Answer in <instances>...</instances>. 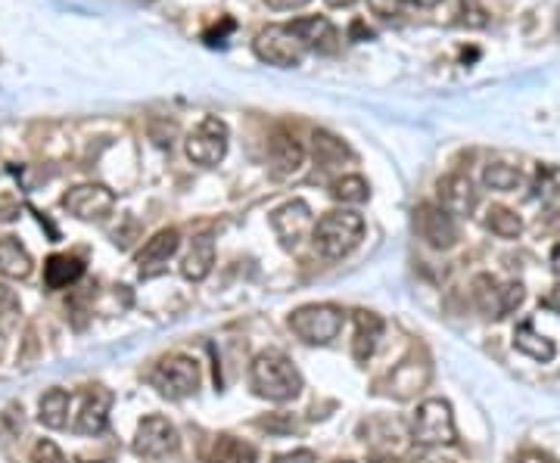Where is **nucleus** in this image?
<instances>
[{"mask_svg": "<svg viewBox=\"0 0 560 463\" xmlns=\"http://www.w3.org/2000/svg\"><path fill=\"white\" fill-rule=\"evenodd\" d=\"M249 383L256 389L259 398H268V401H293L299 392H302V373L296 370V364L284 355V352H259L252 358V367H249Z\"/></svg>", "mask_w": 560, "mask_h": 463, "instance_id": "obj_1", "label": "nucleus"}, {"mask_svg": "<svg viewBox=\"0 0 560 463\" xmlns=\"http://www.w3.org/2000/svg\"><path fill=\"white\" fill-rule=\"evenodd\" d=\"M315 249L336 262V258H346L361 240H364V218L349 209H333L321 215V221L312 230Z\"/></svg>", "mask_w": 560, "mask_h": 463, "instance_id": "obj_2", "label": "nucleus"}, {"mask_svg": "<svg viewBox=\"0 0 560 463\" xmlns=\"http://www.w3.org/2000/svg\"><path fill=\"white\" fill-rule=\"evenodd\" d=\"M411 439L424 448L455 445L458 429H455L452 404L442 398H427L424 404H417V411L411 417Z\"/></svg>", "mask_w": 560, "mask_h": 463, "instance_id": "obj_3", "label": "nucleus"}, {"mask_svg": "<svg viewBox=\"0 0 560 463\" xmlns=\"http://www.w3.org/2000/svg\"><path fill=\"white\" fill-rule=\"evenodd\" d=\"M290 330L293 336H299L302 342L308 345H327L333 342L336 336L343 333V324H346V314L340 305H330V302H321V305H302L290 314Z\"/></svg>", "mask_w": 560, "mask_h": 463, "instance_id": "obj_4", "label": "nucleus"}, {"mask_svg": "<svg viewBox=\"0 0 560 463\" xmlns=\"http://www.w3.org/2000/svg\"><path fill=\"white\" fill-rule=\"evenodd\" d=\"M150 383L162 398L181 401L200 389V364L187 355H168L150 373Z\"/></svg>", "mask_w": 560, "mask_h": 463, "instance_id": "obj_5", "label": "nucleus"}, {"mask_svg": "<svg viewBox=\"0 0 560 463\" xmlns=\"http://www.w3.org/2000/svg\"><path fill=\"white\" fill-rule=\"evenodd\" d=\"M252 53H256L262 63L277 66V69H293V66H302V60H305V47L290 32V25L262 28L256 41H252Z\"/></svg>", "mask_w": 560, "mask_h": 463, "instance_id": "obj_6", "label": "nucleus"}, {"mask_svg": "<svg viewBox=\"0 0 560 463\" xmlns=\"http://www.w3.org/2000/svg\"><path fill=\"white\" fill-rule=\"evenodd\" d=\"M184 150L193 165H203V168L218 165L228 156V125H224L218 115H206V119L190 131Z\"/></svg>", "mask_w": 560, "mask_h": 463, "instance_id": "obj_7", "label": "nucleus"}, {"mask_svg": "<svg viewBox=\"0 0 560 463\" xmlns=\"http://www.w3.org/2000/svg\"><path fill=\"white\" fill-rule=\"evenodd\" d=\"M134 454L144 457V460H159V457H168L178 451V429L168 417H159V414H150L137 423V432H134Z\"/></svg>", "mask_w": 560, "mask_h": 463, "instance_id": "obj_8", "label": "nucleus"}, {"mask_svg": "<svg viewBox=\"0 0 560 463\" xmlns=\"http://www.w3.org/2000/svg\"><path fill=\"white\" fill-rule=\"evenodd\" d=\"M414 234L424 240L430 249H452L458 243V224L455 215L445 212L442 206H433V202H420L414 209Z\"/></svg>", "mask_w": 560, "mask_h": 463, "instance_id": "obj_9", "label": "nucleus"}, {"mask_svg": "<svg viewBox=\"0 0 560 463\" xmlns=\"http://www.w3.org/2000/svg\"><path fill=\"white\" fill-rule=\"evenodd\" d=\"M63 209L78 221H106L116 209V193L103 184H78L63 196Z\"/></svg>", "mask_w": 560, "mask_h": 463, "instance_id": "obj_10", "label": "nucleus"}, {"mask_svg": "<svg viewBox=\"0 0 560 463\" xmlns=\"http://www.w3.org/2000/svg\"><path fill=\"white\" fill-rule=\"evenodd\" d=\"M271 230L287 249H299V243L305 240L308 230H315V218H312V209H308V202L293 199V202H284L280 209H274L271 212Z\"/></svg>", "mask_w": 560, "mask_h": 463, "instance_id": "obj_11", "label": "nucleus"}, {"mask_svg": "<svg viewBox=\"0 0 560 463\" xmlns=\"http://www.w3.org/2000/svg\"><path fill=\"white\" fill-rule=\"evenodd\" d=\"M290 32L302 41L305 50L336 53V47H340V32L327 16H299L290 22Z\"/></svg>", "mask_w": 560, "mask_h": 463, "instance_id": "obj_12", "label": "nucleus"}, {"mask_svg": "<svg viewBox=\"0 0 560 463\" xmlns=\"http://www.w3.org/2000/svg\"><path fill=\"white\" fill-rule=\"evenodd\" d=\"M109 408H112V392L97 386V389H88L81 398V411L75 417V432L78 436H100L109 426Z\"/></svg>", "mask_w": 560, "mask_h": 463, "instance_id": "obj_13", "label": "nucleus"}, {"mask_svg": "<svg viewBox=\"0 0 560 463\" xmlns=\"http://www.w3.org/2000/svg\"><path fill=\"white\" fill-rule=\"evenodd\" d=\"M268 159H271V171L277 178L296 175L305 162V147L296 140V134H290L287 128H277L268 140Z\"/></svg>", "mask_w": 560, "mask_h": 463, "instance_id": "obj_14", "label": "nucleus"}, {"mask_svg": "<svg viewBox=\"0 0 560 463\" xmlns=\"http://www.w3.org/2000/svg\"><path fill=\"white\" fill-rule=\"evenodd\" d=\"M476 202H480V196H476V190H473V181L467 175H461V171H455V175H445L439 181V206L445 212H452L455 218L473 215Z\"/></svg>", "mask_w": 560, "mask_h": 463, "instance_id": "obj_15", "label": "nucleus"}, {"mask_svg": "<svg viewBox=\"0 0 560 463\" xmlns=\"http://www.w3.org/2000/svg\"><path fill=\"white\" fill-rule=\"evenodd\" d=\"M181 246V234H178V227H165L159 230V234H153L144 249L137 252V268L140 274H156L162 271V265H168V258H172Z\"/></svg>", "mask_w": 560, "mask_h": 463, "instance_id": "obj_16", "label": "nucleus"}, {"mask_svg": "<svg viewBox=\"0 0 560 463\" xmlns=\"http://www.w3.org/2000/svg\"><path fill=\"white\" fill-rule=\"evenodd\" d=\"M383 336V317L374 311H355V339H352V355L358 364L368 361L377 352V342Z\"/></svg>", "mask_w": 560, "mask_h": 463, "instance_id": "obj_17", "label": "nucleus"}, {"mask_svg": "<svg viewBox=\"0 0 560 463\" xmlns=\"http://www.w3.org/2000/svg\"><path fill=\"white\" fill-rule=\"evenodd\" d=\"M427 383H430V364L417 361V358H408V361H402L396 370H392V376H389V395L411 398V395H417L420 389H424Z\"/></svg>", "mask_w": 560, "mask_h": 463, "instance_id": "obj_18", "label": "nucleus"}, {"mask_svg": "<svg viewBox=\"0 0 560 463\" xmlns=\"http://www.w3.org/2000/svg\"><path fill=\"white\" fill-rule=\"evenodd\" d=\"M312 156H315V165L324 168V171L352 162V150L346 147V143H343L340 137L330 134V131H324V128H318V131L312 134Z\"/></svg>", "mask_w": 560, "mask_h": 463, "instance_id": "obj_19", "label": "nucleus"}, {"mask_svg": "<svg viewBox=\"0 0 560 463\" xmlns=\"http://www.w3.org/2000/svg\"><path fill=\"white\" fill-rule=\"evenodd\" d=\"M212 265H215V240L209 234H200L193 240L190 252L184 255L181 262V274L193 283H200L212 274Z\"/></svg>", "mask_w": 560, "mask_h": 463, "instance_id": "obj_20", "label": "nucleus"}, {"mask_svg": "<svg viewBox=\"0 0 560 463\" xmlns=\"http://www.w3.org/2000/svg\"><path fill=\"white\" fill-rule=\"evenodd\" d=\"M84 274V262L78 255H50L44 262V286L47 289H69Z\"/></svg>", "mask_w": 560, "mask_h": 463, "instance_id": "obj_21", "label": "nucleus"}, {"mask_svg": "<svg viewBox=\"0 0 560 463\" xmlns=\"http://www.w3.org/2000/svg\"><path fill=\"white\" fill-rule=\"evenodd\" d=\"M470 289H473V305L486 317H504V283H498V277L476 274Z\"/></svg>", "mask_w": 560, "mask_h": 463, "instance_id": "obj_22", "label": "nucleus"}, {"mask_svg": "<svg viewBox=\"0 0 560 463\" xmlns=\"http://www.w3.org/2000/svg\"><path fill=\"white\" fill-rule=\"evenodd\" d=\"M35 262L28 249L16 240V237H4L0 240V274L4 277H13V280H25L32 274Z\"/></svg>", "mask_w": 560, "mask_h": 463, "instance_id": "obj_23", "label": "nucleus"}, {"mask_svg": "<svg viewBox=\"0 0 560 463\" xmlns=\"http://www.w3.org/2000/svg\"><path fill=\"white\" fill-rule=\"evenodd\" d=\"M69 408H72V395L66 389H47L38 404V420L47 429H63L69 423Z\"/></svg>", "mask_w": 560, "mask_h": 463, "instance_id": "obj_24", "label": "nucleus"}, {"mask_svg": "<svg viewBox=\"0 0 560 463\" xmlns=\"http://www.w3.org/2000/svg\"><path fill=\"white\" fill-rule=\"evenodd\" d=\"M209 463H259V451L243 439L218 436L209 454Z\"/></svg>", "mask_w": 560, "mask_h": 463, "instance_id": "obj_25", "label": "nucleus"}, {"mask_svg": "<svg viewBox=\"0 0 560 463\" xmlns=\"http://www.w3.org/2000/svg\"><path fill=\"white\" fill-rule=\"evenodd\" d=\"M514 345H517V352H523V355L532 358V361L548 364V361L554 358V342L545 339L542 333H536V327H532V324H520V327H517Z\"/></svg>", "mask_w": 560, "mask_h": 463, "instance_id": "obj_26", "label": "nucleus"}, {"mask_svg": "<svg viewBox=\"0 0 560 463\" xmlns=\"http://www.w3.org/2000/svg\"><path fill=\"white\" fill-rule=\"evenodd\" d=\"M333 199L343 202V206H361V202H368L371 187L361 175H343L340 181H333Z\"/></svg>", "mask_w": 560, "mask_h": 463, "instance_id": "obj_27", "label": "nucleus"}, {"mask_svg": "<svg viewBox=\"0 0 560 463\" xmlns=\"http://www.w3.org/2000/svg\"><path fill=\"white\" fill-rule=\"evenodd\" d=\"M486 227L492 230L495 237H501V240H517L520 230H523V221H520V215L511 212V209L492 206V209L486 212Z\"/></svg>", "mask_w": 560, "mask_h": 463, "instance_id": "obj_28", "label": "nucleus"}, {"mask_svg": "<svg viewBox=\"0 0 560 463\" xmlns=\"http://www.w3.org/2000/svg\"><path fill=\"white\" fill-rule=\"evenodd\" d=\"M483 184L492 187V190L508 193V190H514V187H520V168L504 165V162H489L486 171H483Z\"/></svg>", "mask_w": 560, "mask_h": 463, "instance_id": "obj_29", "label": "nucleus"}, {"mask_svg": "<svg viewBox=\"0 0 560 463\" xmlns=\"http://www.w3.org/2000/svg\"><path fill=\"white\" fill-rule=\"evenodd\" d=\"M16 314H19V299L13 296V289H7L4 283H0V336L10 330Z\"/></svg>", "mask_w": 560, "mask_h": 463, "instance_id": "obj_30", "label": "nucleus"}, {"mask_svg": "<svg viewBox=\"0 0 560 463\" xmlns=\"http://www.w3.org/2000/svg\"><path fill=\"white\" fill-rule=\"evenodd\" d=\"M526 299V289L520 280H511V283H504V314H514Z\"/></svg>", "mask_w": 560, "mask_h": 463, "instance_id": "obj_31", "label": "nucleus"}, {"mask_svg": "<svg viewBox=\"0 0 560 463\" xmlns=\"http://www.w3.org/2000/svg\"><path fill=\"white\" fill-rule=\"evenodd\" d=\"M32 463H66V457H63V451L56 448L53 442H38L35 448H32Z\"/></svg>", "mask_w": 560, "mask_h": 463, "instance_id": "obj_32", "label": "nucleus"}, {"mask_svg": "<svg viewBox=\"0 0 560 463\" xmlns=\"http://www.w3.org/2000/svg\"><path fill=\"white\" fill-rule=\"evenodd\" d=\"M402 4L405 0H368V7L374 16H383V19H392L402 13Z\"/></svg>", "mask_w": 560, "mask_h": 463, "instance_id": "obj_33", "label": "nucleus"}, {"mask_svg": "<svg viewBox=\"0 0 560 463\" xmlns=\"http://www.w3.org/2000/svg\"><path fill=\"white\" fill-rule=\"evenodd\" d=\"M19 218V199L13 193H0V221H16Z\"/></svg>", "mask_w": 560, "mask_h": 463, "instance_id": "obj_34", "label": "nucleus"}, {"mask_svg": "<svg viewBox=\"0 0 560 463\" xmlns=\"http://www.w3.org/2000/svg\"><path fill=\"white\" fill-rule=\"evenodd\" d=\"M274 463H315L312 451H290V454H280Z\"/></svg>", "mask_w": 560, "mask_h": 463, "instance_id": "obj_35", "label": "nucleus"}, {"mask_svg": "<svg viewBox=\"0 0 560 463\" xmlns=\"http://www.w3.org/2000/svg\"><path fill=\"white\" fill-rule=\"evenodd\" d=\"M414 463H458V460H452V457H445L442 451H424V454H417L414 457Z\"/></svg>", "mask_w": 560, "mask_h": 463, "instance_id": "obj_36", "label": "nucleus"}, {"mask_svg": "<svg viewBox=\"0 0 560 463\" xmlns=\"http://www.w3.org/2000/svg\"><path fill=\"white\" fill-rule=\"evenodd\" d=\"M262 4H268L271 10H299L308 0H262Z\"/></svg>", "mask_w": 560, "mask_h": 463, "instance_id": "obj_37", "label": "nucleus"}, {"mask_svg": "<svg viewBox=\"0 0 560 463\" xmlns=\"http://www.w3.org/2000/svg\"><path fill=\"white\" fill-rule=\"evenodd\" d=\"M517 463H557L551 454H542V451H526Z\"/></svg>", "mask_w": 560, "mask_h": 463, "instance_id": "obj_38", "label": "nucleus"}, {"mask_svg": "<svg viewBox=\"0 0 560 463\" xmlns=\"http://www.w3.org/2000/svg\"><path fill=\"white\" fill-rule=\"evenodd\" d=\"M545 308H548V311H554V314L560 317V283L551 289V296L545 299Z\"/></svg>", "mask_w": 560, "mask_h": 463, "instance_id": "obj_39", "label": "nucleus"}, {"mask_svg": "<svg viewBox=\"0 0 560 463\" xmlns=\"http://www.w3.org/2000/svg\"><path fill=\"white\" fill-rule=\"evenodd\" d=\"M408 4H414V7H436L439 0H408Z\"/></svg>", "mask_w": 560, "mask_h": 463, "instance_id": "obj_40", "label": "nucleus"}, {"mask_svg": "<svg viewBox=\"0 0 560 463\" xmlns=\"http://www.w3.org/2000/svg\"><path fill=\"white\" fill-rule=\"evenodd\" d=\"M327 4H330V7H352L355 0H327Z\"/></svg>", "mask_w": 560, "mask_h": 463, "instance_id": "obj_41", "label": "nucleus"}, {"mask_svg": "<svg viewBox=\"0 0 560 463\" xmlns=\"http://www.w3.org/2000/svg\"><path fill=\"white\" fill-rule=\"evenodd\" d=\"M340 463H355V460H340Z\"/></svg>", "mask_w": 560, "mask_h": 463, "instance_id": "obj_42", "label": "nucleus"}]
</instances>
